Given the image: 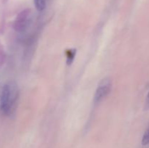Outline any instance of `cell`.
I'll return each instance as SVG.
<instances>
[{"label":"cell","mask_w":149,"mask_h":148,"mask_svg":"<svg viewBox=\"0 0 149 148\" xmlns=\"http://www.w3.org/2000/svg\"><path fill=\"white\" fill-rule=\"evenodd\" d=\"M1 89H2V87H0V106H1ZM0 111H1V108H0Z\"/></svg>","instance_id":"ba28073f"},{"label":"cell","mask_w":149,"mask_h":148,"mask_svg":"<svg viewBox=\"0 0 149 148\" xmlns=\"http://www.w3.org/2000/svg\"><path fill=\"white\" fill-rule=\"evenodd\" d=\"M19 97V89L17 83L14 81L6 83L2 86L1 94V113L5 115L13 113L17 105Z\"/></svg>","instance_id":"6da1fadb"},{"label":"cell","mask_w":149,"mask_h":148,"mask_svg":"<svg viewBox=\"0 0 149 148\" xmlns=\"http://www.w3.org/2000/svg\"><path fill=\"white\" fill-rule=\"evenodd\" d=\"M149 144V125L148 128L146 130L145 133H144L143 136L142 138V145L143 146H146Z\"/></svg>","instance_id":"5b68a950"},{"label":"cell","mask_w":149,"mask_h":148,"mask_svg":"<svg viewBox=\"0 0 149 148\" xmlns=\"http://www.w3.org/2000/svg\"><path fill=\"white\" fill-rule=\"evenodd\" d=\"M31 20V10L25 9L17 15L13 24V28L17 32L23 33L29 28Z\"/></svg>","instance_id":"7a4b0ae2"},{"label":"cell","mask_w":149,"mask_h":148,"mask_svg":"<svg viewBox=\"0 0 149 148\" xmlns=\"http://www.w3.org/2000/svg\"><path fill=\"white\" fill-rule=\"evenodd\" d=\"M144 109L146 110H149V92L148 93L146 96V99L145 101V105H144Z\"/></svg>","instance_id":"52a82bcc"},{"label":"cell","mask_w":149,"mask_h":148,"mask_svg":"<svg viewBox=\"0 0 149 148\" xmlns=\"http://www.w3.org/2000/svg\"><path fill=\"white\" fill-rule=\"evenodd\" d=\"M112 87V82L110 78H103L99 83L98 86L97 87V89L95 91L94 97L95 103H99L103 101L111 92Z\"/></svg>","instance_id":"3957f363"},{"label":"cell","mask_w":149,"mask_h":148,"mask_svg":"<svg viewBox=\"0 0 149 148\" xmlns=\"http://www.w3.org/2000/svg\"><path fill=\"white\" fill-rule=\"evenodd\" d=\"M35 7L39 11H42L46 7L47 0H33Z\"/></svg>","instance_id":"277c9868"},{"label":"cell","mask_w":149,"mask_h":148,"mask_svg":"<svg viewBox=\"0 0 149 148\" xmlns=\"http://www.w3.org/2000/svg\"><path fill=\"white\" fill-rule=\"evenodd\" d=\"M6 59V55L3 50H0V67L4 63V61Z\"/></svg>","instance_id":"8992f818"}]
</instances>
